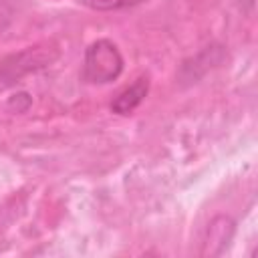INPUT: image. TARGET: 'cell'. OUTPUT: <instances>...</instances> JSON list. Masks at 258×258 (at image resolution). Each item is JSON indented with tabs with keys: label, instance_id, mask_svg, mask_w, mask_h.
Returning <instances> with one entry per match:
<instances>
[{
	"label": "cell",
	"instance_id": "1",
	"mask_svg": "<svg viewBox=\"0 0 258 258\" xmlns=\"http://www.w3.org/2000/svg\"><path fill=\"white\" fill-rule=\"evenodd\" d=\"M123 71V56L107 38H101L93 42L85 52V64H83V79L89 83L105 85L115 81Z\"/></svg>",
	"mask_w": 258,
	"mask_h": 258
},
{
	"label": "cell",
	"instance_id": "3",
	"mask_svg": "<svg viewBox=\"0 0 258 258\" xmlns=\"http://www.w3.org/2000/svg\"><path fill=\"white\" fill-rule=\"evenodd\" d=\"M79 2L93 10H121V8L137 6L143 0H79Z\"/></svg>",
	"mask_w": 258,
	"mask_h": 258
},
{
	"label": "cell",
	"instance_id": "2",
	"mask_svg": "<svg viewBox=\"0 0 258 258\" xmlns=\"http://www.w3.org/2000/svg\"><path fill=\"white\" fill-rule=\"evenodd\" d=\"M147 91H149V79L143 75V77H139L133 85H129L125 91H121V93L115 97V101L111 103L113 113L129 115L131 111H135V109L141 105V101L145 99Z\"/></svg>",
	"mask_w": 258,
	"mask_h": 258
}]
</instances>
